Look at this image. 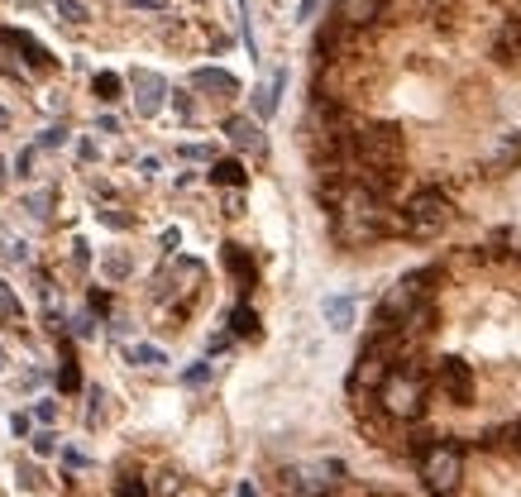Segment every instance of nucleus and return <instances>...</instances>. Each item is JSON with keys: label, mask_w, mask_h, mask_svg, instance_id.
<instances>
[{"label": "nucleus", "mask_w": 521, "mask_h": 497, "mask_svg": "<svg viewBox=\"0 0 521 497\" xmlns=\"http://www.w3.org/2000/svg\"><path fill=\"white\" fill-rule=\"evenodd\" d=\"M392 230L388 211H383V196L373 192V187H349L340 196V206H335V239L349 244V249H359V244H373V239H383Z\"/></svg>", "instance_id": "nucleus-1"}, {"label": "nucleus", "mask_w": 521, "mask_h": 497, "mask_svg": "<svg viewBox=\"0 0 521 497\" xmlns=\"http://www.w3.org/2000/svg\"><path fill=\"white\" fill-rule=\"evenodd\" d=\"M378 402L392 421H421L426 411V378L421 368H388V378L378 383Z\"/></svg>", "instance_id": "nucleus-2"}, {"label": "nucleus", "mask_w": 521, "mask_h": 497, "mask_svg": "<svg viewBox=\"0 0 521 497\" xmlns=\"http://www.w3.org/2000/svg\"><path fill=\"white\" fill-rule=\"evenodd\" d=\"M426 282H435L431 268H421V273H407L402 282H392L388 297L378 302V316H373V330H397V325L412 316L416 302H426Z\"/></svg>", "instance_id": "nucleus-3"}, {"label": "nucleus", "mask_w": 521, "mask_h": 497, "mask_svg": "<svg viewBox=\"0 0 521 497\" xmlns=\"http://www.w3.org/2000/svg\"><path fill=\"white\" fill-rule=\"evenodd\" d=\"M354 158L369 173H392L402 163V130L397 125H364L354 134Z\"/></svg>", "instance_id": "nucleus-4"}, {"label": "nucleus", "mask_w": 521, "mask_h": 497, "mask_svg": "<svg viewBox=\"0 0 521 497\" xmlns=\"http://www.w3.org/2000/svg\"><path fill=\"white\" fill-rule=\"evenodd\" d=\"M421 478H426V488H431L435 497L455 493L459 478H464V454H459V445H450V440L426 445V450H421Z\"/></svg>", "instance_id": "nucleus-5"}, {"label": "nucleus", "mask_w": 521, "mask_h": 497, "mask_svg": "<svg viewBox=\"0 0 521 497\" xmlns=\"http://www.w3.org/2000/svg\"><path fill=\"white\" fill-rule=\"evenodd\" d=\"M455 220V206H450V196L440 192H416L407 201V211H402V230L416 239H435L445 225Z\"/></svg>", "instance_id": "nucleus-6"}, {"label": "nucleus", "mask_w": 521, "mask_h": 497, "mask_svg": "<svg viewBox=\"0 0 521 497\" xmlns=\"http://www.w3.org/2000/svg\"><path fill=\"white\" fill-rule=\"evenodd\" d=\"M435 388L445 402H455V407H469V397H474V373L464 359H440L435 368Z\"/></svg>", "instance_id": "nucleus-7"}, {"label": "nucleus", "mask_w": 521, "mask_h": 497, "mask_svg": "<svg viewBox=\"0 0 521 497\" xmlns=\"http://www.w3.org/2000/svg\"><path fill=\"white\" fill-rule=\"evenodd\" d=\"M130 91H134V110H139L144 120H153V115L163 110V101H168V82H163L158 72H149V67H134L130 72Z\"/></svg>", "instance_id": "nucleus-8"}, {"label": "nucleus", "mask_w": 521, "mask_h": 497, "mask_svg": "<svg viewBox=\"0 0 521 497\" xmlns=\"http://www.w3.org/2000/svg\"><path fill=\"white\" fill-rule=\"evenodd\" d=\"M383 5L388 0H335V24L340 29H364L383 15Z\"/></svg>", "instance_id": "nucleus-9"}, {"label": "nucleus", "mask_w": 521, "mask_h": 497, "mask_svg": "<svg viewBox=\"0 0 521 497\" xmlns=\"http://www.w3.org/2000/svg\"><path fill=\"white\" fill-rule=\"evenodd\" d=\"M0 48H15V53H24V63H29V67H53V53H48L39 39H29L24 29H0Z\"/></svg>", "instance_id": "nucleus-10"}, {"label": "nucleus", "mask_w": 521, "mask_h": 497, "mask_svg": "<svg viewBox=\"0 0 521 497\" xmlns=\"http://www.w3.org/2000/svg\"><path fill=\"white\" fill-rule=\"evenodd\" d=\"M225 134H230V144H235V149L263 153V130H259V120H249V115H230V120H225Z\"/></svg>", "instance_id": "nucleus-11"}, {"label": "nucleus", "mask_w": 521, "mask_h": 497, "mask_svg": "<svg viewBox=\"0 0 521 497\" xmlns=\"http://www.w3.org/2000/svg\"><path fill=\"white\" fill-rule=\"evenodd\" d=\"M517 163H521V130H512V134H502V144L488 153V173L502 177V173H512Z\"/></svg>", "instance_id": "nucleus-12"}, {"label": "nucleus", "mask_w": 521, "mask_h": 497, "mask_svg": "<svg viewBox=\"0 0 521 497\" xmlns=\"http://www.w3.org/2000/svg\"><path fill=\"white\" fill-rule=\"evenodd\" d=\"M192 87L196 91H211V96H239V82L230 77V72H220V67H196Z\"/></svg>", "instance_id": "nucleus-13"}, {"label": "nucleus", "mask_w": 521, "mask_h": 497, "mask_svg": "<svg viewBox=\"0 0 521 497\" xmlns=\"http://www.w3.org/2000/svg\"><path fill=\"white\" fill-rule=\"evenodd\" d=\"M493 58H498L502 67L517 63V58H521V20H507V24H502V34L493 39Z\"/></svg>", "instance_id": "nucleus-14"}, {"label": "nucleus", "mask_w": 521, "mask_h": 497, "mask_svg": "<svg viewBox=\"0 0 521 497\" xmlns=\"http://www.w3.org/2000/svg\"><path fill=\"white\" fill-rule=\"evenodd\" d=\"M283 82H287V72H278L273 82H263V87L254 91V115H259V120H268V115L278 110V91H283Z\"/></svg>", "instance_id": "nucleus-15"}, {"label": "nucleus", "mask_w": 521, "mask_h": 497, "mask_svg": "<svg viewBox=\"0 0 521 497\" xmlns=\"http://www.w3.org/2000/svg\"><path fill=\"white\" fill-rule=\"evenodd\" d=\"M211 182H220V187H244L249 173H244V163H239V158H220L216 168H211Z\"/></svg>", "instance_id": "nucleus-16"}, {"label": "nucleus", "mask_w": 521, "mask_h": 497, "mask_svg": "<svg viewBox=\"0 0 521 497\" xmlns=\"http://www.w3.org/2000/svg\"><path fill=\"white\" fill-rule=\"evenodd\" d=\"M483 445H493V450H521V421L502 426V431H488L483 435Z\"/></svg>", "instance_id": "nucleus-17"}, {"label": "nucleus", "mask_w": 521, "mask_h": 497, "mask_svg": "<svg viewBox=\"0 0 521 497\" xmlns=\"http://www.w3.org/2000/svg\"><path fill=\"white\" fill-rule=\"evenodd\" d=\"M326 321L335 325V330H345V325L354 321V302H349V297H330V302H326Z\"/></svg>", "instance_id": "nucleus-18"}, {"label": "nucleus", "mask_w": 521, "mask_h": 497, "mask_svg": "<svg viewBox=\"0 0 521 497\" xmlns=\"http://www.w3.org/2000/svg\"><path fill=\"white\" fill-rule=\"evenodd\" d=\"M225 263H230V273H235V278L244 282V287L254 282V263L244 259V249H239V244H230V249H225Z\"/></svg>", "instance_id": "nucleus-19"}, {"label": "nucleus", "mask_w": 521, "mask_h": 497, "mask_svg": "<svg viewBox=\"0 0 521 497\" xmlns=\"http://www.w3.org/2000/svg\"><path fill=\"white\" fill-rule=\"evenodd\" d=\"M91 91H96L101 101H120V77H115V72H96Z\"/></svg>", "instance_id": "nucleus-20"}, {"label": "nucleus", "mask_w": 521, "mask_h": 497, "mask_svg": "<svg viewBox=\"0 0 521 497\" xmlns=\"http://www.w3.org/2000/svg\"><path fill=\"white\" fill-rule=\"evenodd\" d=\"M130 359H134V364H144V368L168 364V354H163V349H153V345H134V349H130Z\"/></svg>", "instance_id": "nucleus-21"}, {"label": "nucleus", "mask_w": 521, "mask_h": 497, "mask_svg": "<svg viewBox=\"0 0 521 497\" xmlns=\"http://www.w3.org/2000/svg\"><path fill=\"white\" fill-rule=\"evenodd\" d=\"M230 325H235V335H259V316L249 306H239L235 316H230Z\"/></svg>", "instance_id": "nucleus-22"}, {"label": "nucleus", "mask_w": 521, "mask_h": 497, "mask_svg": "<svg viewBox=\"0 0 521 497\" xmlns=\"http://www.w3.org/2000/svg\"><path fill=\"white\" fill-rule=\"evenodd\" d=\"M53 10H58L67 24H87V5H77V0H53Z\"/></svg>", "instance_id": "nucleus-23"}, {"label": "nucleus", "mask_w": 521, "mask_h": 497, "mask_svg": "<svg viewBox=\"0 0 521 497\" xmlns=\"http://www.w3.org/2000/svg\"><path fill=\"white\" fill-rule=\"evenodd\" d=\"M24 206H29V216H48V206H53V192H34L29 201H24Z\"/></svg>", "instance_id": "nucleus-24"}, {"label": "nucleus", "mask_w": 521, "mask_h": 497, "mask_svg": "<svg viewBox=\"0 0 521 497\" xmlns=\"http://www.w3.org/2000/svg\"><path fill=\"white\" fill-rule=\"evenodd\" d=\"M206 378H211V364H196V368H187V373H182V383H187V388H201Z\"/></svg>", "instance_id": "nucleus-25"}, {"label": "nucleus", "mask_w": 521, "mask_h": 497, "mask_svg": "<svg viewBox=\"0 0 521 497\" xmlns=\"http://www.w3.org/2000/svg\"><path fill=\"white\" fill-rule=\"evenodd\" d=\"M0 311H5L10 321H20V302L10 297V287H5V282H0Z\"/></svg>", "instance_id": "nucleus-26"}, {"label": "nucleus", "mask_w": 521, "mask_h": 497, "mask_svg": "<svg viewBox=\"0 0 521 497\" xmlns=\"http://www.w3.org/2000/svg\"><path fill=\"white\" fill-rule=\"evenodd\" d=\"M53 450H58V435H53V431L34 435V454H53Z\"/></svg>", "instance_id": "nucleus-27"}, {"label": "nucleus", "mask_w": 521, "mask_h": 497, "mask_svg": "<svg viewBox=\"0 0 521 497\" xmlns=\"http://www.w3.org/2000/svg\"><path fill=\"white\" fill-rule=\"evenodd\" d=\"M106 273H110V278H125V273H130V259H125V254H110Z\"/></svg>", "instance_id": "nucleus-28"}, {"label": "nucleus", "mask_w": 521, "mask_h": 497, "mask_svg": "<svg viewBox=\"0 0 521 497\" xmlns=\"http://www.w3.org/2000/svg\"><path fill=\"white\" fill-rule=\"evenodd\" d=\"M34 163H39V149H24L20 158H15V168H20V177L34 173Z\"/></svg>", "instance_id": "nucleus-29"}, {"label": "nucleus", "mask_w": 521, "mask_h": 497, "mask_svg": "<svg viewBox=\"0 0 521 497\" xmlns=\"http://www.w3.org/2000/svg\"><path fill=\"white\" fill-rule=\"evenodd\" d=\"M63 139H67V130H63V125H53V130H44V139H39V149H58Z\"/></svg>", "instance_id": "nucleus-30"}, {"label": "nucleus", "mask_w": 521, "mask_h": 497, "mask_svg": "<svg viewBox=\"0 0 521 497\" xmlns=\"http://www.w3.org/2000/svg\"><path fill=\"white\" fill-rule=\"evenodd\" d=\"M182 158H192V163H206V158H211V149H206V144H182Z\"/></svg>", "instance_id": "nucleus-31"}, {"label": "nucleus", "mask_w": 521, "mask_h": 497, "mask_svg": "<svg viewBox=\"0 0 521 497\" xmlns=\"http://www.w3.org/2000/svg\"><path fill=\"white\" fill-rule=\"evenodd\" d=\"M120 497H149V493H144L139 478H125V483H120Z\"/></svg>", "instance_id": "nucleus-32"}, {"label": "nucleus", "mask_w": 521, "mask_h": 497, "mask_svg": "<svg viewBox=\"0 0 521 497\" xmlns=\"http://www.w3.org/2000/svg\"><path fill=\"white\" fill-rule=\"evenodd\" d=\"M53 411H58V407H53V402H39V407H34V416H39V421H44V426H48V421H53Z\"/></svg>", "instance_id": "nucleus-33"}, {"label": "nucleus", "mask_w": 521, "mask_h": 497, "mask_svg": "<svg viewBox=\"0 0 521 497\" xmlns=\"http://www.w3.org/2000/svg\"><path fill=\"white\" fill-rule=\"evenodd\" d=\"M139 10H163V0H134Z\"/></svg>", "instance_id": "nucleus-34"}, {"label": "nucleus", "mask_w": 521, "mask_h": 497, "mask_svg": "<svg viewBox=\"0 0 521 497\" xmlns=\"http://www.w3.org/2000/svg\"><path fill=\"white\" fill-rule=\"evenodd\" d=\"M5 125H10V115H5V106H0V130H5Z\"/></svg>", "instance_id": "nucleus-35"}, {"label": "nucleus", "mask_w": 521, "mask_h": 497, "mask_svg": "<svg viewBox=\"0 0 521 497\" xmlns=\"http://www.w3.org/2000/svg\"><path fill=\"white\" fill-rule=\"evenodd\" d=\"M239 497H254V488H249V483H244V488H239Z\"/></svg>", "instance_id": "nucleus-36"}, {"label": "nucleus", "mask_w": 521, "mask_h": 497, "mask_svg": "<svg viewBox=\"0 0 521 497\" xmlns=\"http://www.w3.org/2000/svg\"><path fill=\"white\" fill-rule=\"evenodd\" d=\"M0 364H5V349H0Z\"/></svg>", "instance_id": "nucleus-37"}, {"label": "nucleus", "mask_w": 521, "mask_h": 497, "mask_svg": "<svg viewBox=\"0 0 521 497\" xmlns=\"http://www.w3.org/2000/svg\"><path fill=\"white\" fill-rule=\"evenodd\" d=\"M316 497H326V493H316Z\"/></svg>", "instance_id": "nucleus-38"}]
</instances>
